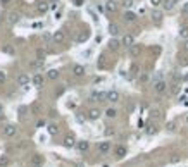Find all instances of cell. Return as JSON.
Listing matches in <instances>:
<instances>
[{
	"label": "cell",
	"mask_w": 188,
	"mask_h": 167,
	"mask_svg": "<svg viewBox=\"0 0 188 167\" xmlns=\"http://www.w3.org/2000/svg\"><path fill=\"white\" fill-rule=\"evenodd\" d=\"M90 100H92V102H107V93L93 92L92 95H90Z\"/></svg>",
	"instance_id": "1"
},
{
	"label": "cell",
	"mask_w": 188,
	"mask_h": 167,
	"mask_svg": "<svg viewBox=\"0 0 188 167\" xmlns=\"http://www.w3.org/2000/svg\"><path fill=\"white\" fill-rule=\"evenodd\" d=\"M121 45H124L126 48H131L133 45H135V36L130 35V33H128V35H124L123 40H121Z\"/></svg>",
	"instance_id": "2"
},
{
	"label": "cell",
	"mask_w": 188,
	"mask_h": 167,
	"mask_svg": "<svg viewBox=\"0 0 188 167\" xmlns=\"http://www.w3.org/2000/svg\"><path fill=\"white\" fill-rule=\"evenodd\" d=\"M154 90L157 93H164L166 90H168V83L164 81V79H161V81H155L154 83Z\"/></svg>",
	"instance_id": "3"
},
{
	"label": "cell",
	"mask_w": 188,
	"mask_h": 167,
	"mask_svg": "<svg viewBox=\"0 0 188 167\" xmlns=\"http://www.w3.org/2000/svg\"><path fill=\"white\" fill-rule=\"evenodd\" d=\"M16 133H18V128H16V126H12V124H7V126L4 128V134H5L7 138L16 136Z\"/></svg>",
	"instance_id": "4"
},
{
	"label": "cell",
	"mask_w": 188,
	"mask_h": 167,
	"mask_svg": "<svg viewBox=\"0 0 188 167\" xmlns=\"http://www.w3.org/2000/svg\"><path fill=\"white\" fill-rule=\"evenodd\" d=\"M62 145H64L66 148H73V147L76 145V138L73 136V134L66 136V138H64V141H62Z\"/></svg>",
	"instance_id": "5"
},
{
	"label": "cell",
	"mask_w": 188,
	"mask_h": 167,
	"mask_svg": "<svg viewBox=\"0 0 188 167\" xmlns=\"http://www.w3.org/2000/svg\"><path fill=\"white\" fill-rule=\"evenodd\" d=\"M85 73H86V69L81 66V64H76L74 67H73V74L78 76V78H81V76H85Z\"/></svg>",
	"instance_id": "6"
},
{
	"label": "cell",
	"mask_w": 188,
	"mask_h": 167,
	"mask_svg": "<svg viewBox=\"0 0 188 167\" xmlns=\"http://www.w3.org/2000/svg\"><path fill=\"white\" fill-rule=\"evenodd\" d=\"M107 102H111V103H116V102H119V93L112 90V92H107Z\"/></svg>",
	"instance_id": "7"
},
{
	"label": "cell",
	"mask_w": 188,
	"mask_h": 167,
	"mask_svg": "<svg viewBox=\"0 0 188 167\" xmlns=\"http://www.w3.org/2000/svg\"><path fill=\"white\" fill-rule=\"evenodd\" d=\"M31 83H33V86L41 88V86H43V76H41V74H35V76H33V79H31Z\"/></svg>",
	"instance_id": "8"
},
{
	"label": "cell",
	"mask_w": 188,
	"mask_h": 167,
	"mask_svg": "<svg viewBox=\"0 0 188 167\" xmlns=\"http://www.w3.org/2000/svg\"><path fill=\"white\" fill-rule=\"evenodd\" d=\"M54 41H55V43H64V41H66V35H64V31H60V29L55 31V33H54Z\"/></svg>",
	"instance_id": "9"
},
{
	"label": "cell",
	"mask_w": 188,
	"mask_h": 167,
	"mask_svg": "<svg viewBox=\"0 0 188 167\" xmlns=\"http://www.w3.org/2000/svg\"><path fill=\"white\" fill-rule=\"evenodd\" d=\"M100 115H102V112L98 110V109H90V110H88V119H90V121H97Z\"/></svg>",
	"instance_id": "10"
},
{
	"label": "cell",
	"mask_w": 188,
	"mask_h": 167,
	"mask_svg": "<svg viewBox=\"0 0 188 167\" xmlns=\"http://www.w3.org/2000/svg\"><path fill=\"white\" fill-rule=\"evenodd\" d=\"M105 10H107V12H116V10H117V2H116V0H109V2L105 3Z\"/></svg>",
	"instance_id": "11"
},
{
	"label": "cell",
	"mask_w": 188,
	"mask_h": 167,
	"mask_svg": "<svg viewBox=\"0 0 188 167\" xmlns=\"http://www.w3.org/2000/svg\"><path fill=\"white\" fill-rule=\"evenodd\" d=\"M123 19H124L126 22H135V21H136V14L131 12V10H126L124 16H123Z\"/></svg>",
	"instance_id": "12"
},
{
	"label": "cell",
	"mask_w": 188,
	"mask_h": 167,
	"mask_svg": "<svg viewBox=\"0 0 188 167\" xmlns=\"http://www.w3.org/2000/svg\"><path fill=\"white\" fill-rule=\"evenodd\" d=\"M36 9H38L40 14H45V12L50 9V3H48V2H40V3L36 5Z\"/></svg>",
	"instance_id": "13"
},
{
	"label": "cell",
	"mask_w": 188,
	"mask_h": 167,
	"mask_svg": "<svg viewBox=\"0 0 188 167\" xmlns=\"http://www.w3.org/2000/svg\"><path fill=\"white\" fill-rule=\"evenodd\" d=\"M18 85L19 86H26V85H29V76L28 74H21L18 78Z\"/></svg>",
	"instance_id": "14"
},
{
	"label": "cell",
	"mask_w": 188,
	"mask_h": 167,
	"mask_svg": "<svg viewBox=\"0 0 188 167\" xmlns=\"http://www.w3.org/2000/svg\"><path fill=\"white\" fill-rule=\"evenodd\" d=\"M140 52H142V45H136V43H135L131 48H130V55L131 57H138Z\"/></svg>",
	"instance_id": "15"
},
{
	"label": "cell",
	"mask_w": 188,
	"mask_h": 167,
	"mask_svg": "<svg viewBox=\"0 0 188 167\" xmlns=\"http://www.w3.org/2000/svg\"><path fill=\"white\" fill-rule=\"evenodd\" d=\"M152 21H154L155 24H161V22H162V12L154 10V12H152Z\"/></svg>",
	"instance_id": "16"
},
{
	"label": "cell",
	"mask_w": 188,
	"mask_h": 167,
	"mask_svg": "<svg viewBox=\"0 0 188 167\" xmlns=\"http://www.w3.org/2000/svg\"><path fill=\"white\" fill-rule=\"evenodd\" d=\"M109 150H111V143H109V141H102V143L98 145V152H100V153H107Z\"/></svg>",
	"instance_id": "17"
},
{
	"label": "cell",
	"mask_w": 188,
	"mask_h": 167,
	"mask_svg": "<svg viewBox=\"0 0 188 167\" xmlns=\"http://www.w3.org/2000/svg\"><path fill=\"white\" fill-rule=\"evenodd\" d=\"M119 47H121V41L119 40H111L109 41V50H112V52H116V50H119Z\"/></svg>",
	"instance_id": "18"
},
{
	"label": "cell",
	"mask_w": 188,
	"mask_h": 167,
	"mask_svg": "<svg viewBox=\"0 0 188 167\" xmlns=\"http://www.w3.org/2000/svg\"><path fill=\"white\" fill-rule=\"evenodd\" d=\"M124 155H126V147H123V145L116 147V157H117V159H123Z\"/></svg>",
	"instance_id": "19"
},
{
	"label": "cell",
	"mask_w": 188,
	"mask_h": 167,
	"mask_svg": "<svg viewBox=\"0 0 188 167\" xmlns=\"http://www.w3.org/2000/svg\"><path fill=\"white\" fill-rule=\"evenodd\" d=\"M29 67H31V69H41V67H43V60H38V59L31 60V62H29Z\"/></svg>",
	"instance_id": "20"
},
{
	"label": "cell",
	"mask_w": 188,
	"mask_h": 167,
	"mask_svg": "<svg viewBox=\"0 0 188 167\" xmlns=\"http://www.w3.org/2000/svg\"><path fill=\"white\" fill-rule=\"evenodd\" d=\"M88 148H90V143L88 141H85V140L83 141H78V150L79 152H86Z\"/></svg>",
	"instance_id": "21"
},
{
	"label": "cell",
	"mask_w": 188,
	"mask_h": 167,
	"mask_svg": "<svg viewBox=\"0 0 188 167\" xmlns=\"http://www.w3.org/2000/svg\"><path fill=\"white\" fill-rule=\"evenodd\" d=\"M41 164H43V157L41 155H35L31 159V166H41Z\"/></svg>",
	"instance_id": "22"
},
{
	"label": "cell",
	"mask_w": 188,
	"mask_h": 167,
	"mask_svg": "<svg viewBox=\"0 0 188 167\" xmlns=\"http://www.w3.org/2000/svg\"><path fill=\"white\" fill-rule=\"evenodd\" d=\"M109 33H111L112 36H116V35L119 33V28H117V24H114V22H111V24H109Z\"/></svg>",
	"instance_id": "23"
},
{
	"label": "cell",
	"mask_w": 188,
	"mask_h": 167,
	"mask_svg": "<svg viewBox=\"0 0 188 167\" xmlns=\"http://www.w3.org/2000/svg\"><path fill=\"white\" fill-rule=\"evenodd\" d=\"M47 78H48V79H57V78H59V71H57V69H50V71L47 73Z\"/></svg>",
	"instance_id": "24"
},
{
	"label": "cell",
	"mask_w": 188,
	"mask_h": 167,
	"mask_svg": "<svg viewBox=\"0 0 188 167\" xmlns=\"http://www.w3.org/2000/svg\"><path fill=\"white\" fill-rule=\"evenodd\" d=\"M9 162H11V160H9L7 155H2V157H0V167H7L9 166Z\"/></svg>",
	"instance_id": "25"
},
{
	"label": "cell",
	"mask_w": 188,
	"mask_h": 167,
	"mask_svg": "<svg viewBox=\"0 0 188 167\" xmlns=\"http://www.w3.org/2000/svg\"><path fill=\"white\" fill-rule=\"evenodd\" d=\"M145 131H147V134H155V133H157V126H155V124H149Z\"/></svg>",
	"instance_id": "26"
},
{
	"label": "cell",
	"mask_w": 188,
	"mask_h": 167,
	"mask_svg": "<svg viewBox=\"0 0 188 167\" xmlns=\"http://www.w3.org/2000/svg\"><path fill=\"white\" fill-rule=\"evenodd\" d=\"M180 36H181V38H185V40H188V28H187V26L180 28Z\"/></svg>",
	"instance_id": "27"
},
{
	"label": "cell",
	"mask_w": 188,
	"mask_h": 167,
	"mask_svg": "<svg viewBox=\"0 0 188 167\" xmlns=\"http://www.w3.org/2000/svg\"><path fill=\"white\" fill-rule=\"evenodd\" d=\"M88 36H90V31H83V33L78 36V41H86V40H88Z\"/></svg>",
	"instance_id": "28"
},
{
	"label": "cell",
	"mask_w": 188,
	"mask_h": 167,
	"mask_svg": "<svg viewBox=\"0 0 188 167\" xmlns=\"http://www.w3.org/2000/svg\"><path fill=\"white\" fill-rule=\"evenodd\" d=\"M105 115L112 119V117H116V115H117V112H116V109H112V107H111V109H107V110H105Z\"/></svg>",
	"instance_id": "29"
},
{
	"label": "cell",
	"mask_w": 188,
	"mask_h": 167,
	"mask_svg": "<svg viewBox=\"0 0 188 167\" xmlns=\"http://www.w3.org/2000/svg\"><path fill=\"white\" fill-rule=\"evenodd\" d=\"M48 133H50L52 136H55L57 133H59V128H57L55 124H50V126H48Z\"/></svg>",
	"instance_id": "30"
},
{
	"label": "cell",
	"mask_w": 188,
	"mask_h": 167,
	"mask_svg": "<svg viewBox=\"0 0 188 167\" xmlns=\"http://www.w3.org/2000/svg\"><path fill=\"white\" fill-rule=\"evenodd\" d=\"M104 133H105V136H114V134H116V129H114V128H111V126H107Z\"/></svg>",
	"instance_id": "31"
},
{
	"label": "cell",
	"mask_w": 188,
	"mask_h": 167,
	"mask_svg": "<svg viewBox=\"0 0 188 167\" xmlns=\"http://www.w3.org/2000/svg\"><path fill=\"white\" fill-rule=\"evenodd\" d=\"M36 59L38 60H45V52H43L41 48H38L36 50Z\"/></svg>",
	"instance_id": "32"
},
{
	"label": "cell",
	"mask_w": 188,
	"mask_h": 167,
	"mask_svg": "<svg viewBox=\"0 0 188 167\" xmlns=\"http://www.w3.org/2000/svg\"><path fill=\"white\" fill-rule=\"evenodd\" d=\"M9 21H11L12 24H14V22H18V21H19V14H18V12H12V14H11V19H9Z\"/></svg>",
	"instance_id": "33"
},
{
	"label": "cell",
	"mask_w": 188,
	"mask_h": 167,
	"mask_svg": "<svg viewBox=\"0 0 188 167\" xmlns=\"http://www.w3.org/2000/svg\"><path fill=\"white\" fill-rule=\"evenodd\" d=\"M166 129L169 131H176V122H168V124H166Z\"/></svg>",
	"instance_id": "34"
},
{
	"label": "cell",
	"mask_w": 188,
	"mask_h": 167,
	"mask_svg": "<svg viewBox=\"0 0 188 167\" xmlns=\"http://www.w3.org/2000/svg\"><path fill=\"white\" fill-rule=\"evenodd\" d=\"M174 7V2H171V0H168V2H164V9L166 10H171Z\"/></svg>",
	"instance_id": "35"
},
{
	"label": "cell",
	"mask_w": 188,
	"mask_h": 167,
	"mask_svg": "<svg viewBox=\"0 0 188 167\" xmlns=\"http://www.w3.org/2000/svg\"><path fill=\"white\" fill-rule=\"evenodd\" d=\"M130 71H131V74H138V71H140V67H138V64H133V66H131V69H130Z\"/></svg>",
	"instance_id": "36"
},
{
	"label": "cell",
	"mask_w": 188,
	"mask_h": 167,
	"mask_svg": "<svg viewBox=\"0 0 188 167\" xmlns=\"http://www.w3.org/2000/svg\"><path fill=\"white\" fill-rule=\"evenodd\" d=\"M123 5H124L126 9H130V7L133 5V0H123Z\"/></svg>",
	"instance_id": "37"
},
{
	"label": "cell",
	"mask_w": 188,
	"mask_h": 167,
	"mask_svg": "<svg viewBox=\"0 0 188 167\" xmlns=\"http://www.w3.org/2000/svg\"><path fill=\"white\" fill-rule=\"evenodd\" d=\"M43 38H45L47 41H50V40H54V35H50V33H43Z\"/></svg>",
	"instance_id": "38"
},
{
	"label": "cell",
	"mask_w": 188,
	"mask_h": 167,
	"mask_svg": "<svg viewBox=\"0 0 188 167\" xmlns=\"http://www.w3.org/2000/svg\"><path fill=\"white\" fill-rule=\"evenodd\" d=\"M181 12H183V14H188V2H185V3H183V7H181Z\"/></svg>",
	"instance_id": "39"
},
{
	"label": "cell",
	"mask_w": 188,
	"mask_h": 167,
	"mask_svg": "<svg viewBox=\"0 0 188 167\" xmlns=\"http://www.w3.org/2000/svg\"><path fill=\"white\" fill-rule=\"evenodd\" d=\"M150 3L154 5V7H159V5L162 3V0H150Z\"/></svg>",
	"instance_id": "40"
},
{
	"label": "cell",
	"mask_w": 188,
	"mask_h": 167,
	"mask_svg": "<svg viewBox=\"0 0 188 167\" xmlns=\"http://www.w3.org/2000/svg\"><path fill=\"white\" fill-rule=\"evenodd\" d=\"M171 162H173V164L180 162V155H173V157H171Z\"/></svg>",
	"instance_id": "41"
},
{
	"label": "cell",
	"mask_w": 188,
	"mask_h": 167,
	"mask_svg": "<svg viewBox=\"0 0 188 167\" xmlns=\"http://www.w3.org/2000/svg\"><path fill=\"white\" fill-rule=\"evenodd\" d=\"M104 59H105L104 55L100 57V60H98V67H104V66H105V60H104Z\"/></svg>",
	"instance_id": "42"
},
{
	"label": "cell",
	"mask_w": 188,
	"mask_h": 167,
	"mask_svg": "<svg viewBox=\"0 0 188 167\" xmlns=\"http://www.w3.org/2000/svg\"><path fill=\"white\" fill-rule=\"evenodd\" d=\"M171 92H173L174 95H176V93L180 92V86H178V85H173V90H171Z\"/></svg>",
	"instance_id": "43"
},
{
	"label": "cell",
	"mask_w": 188,
	"mask_h": 167,
	"mask_svg": "<svg viewBox=\"0 0 188 167\" xmlns=\"http://www.w3.org/2000/svg\"><path fill=\"white\" fill-rule=\"evenodd\" d=\"M5 78H7L5 73H2V71H0V83H4V81H5Z\"/></svg>",
	"instance_id": "44"
},
{
	"label": "cell",
	"mask_w": 188,
	"mask_h": 167,
	"mask_svg": "<svg viewBox=\"0 0 188 167\" xmlns=\"http://www.w3.org/2000/svg\"><path fill=\"white\" fill-rule=\"evenodd\" d=\"M83 2H85V0H74V5L79 7V5H83Z\"/></svg>",
	"instance_id": "45"
},
{
	"label": "cell",
	"mask_w": 188,
	"mask_h": 167,
	"mask_svg": "<svg viewBox=\"0 0 188 167\" xmlns=\"http://www.w3.org/2000/svg\"><path fill=\"white\" fill-rule=\"evenodd\" d=\"M38 128H41V126H45V121H38V124H36Z\"/></svg>",
	"instance_id": "46"
},
{
	"label": "cell",
	"mask_w": 188,
	"mask_h": 167,
	"mask_svg": "<svg viewBox=\"0 0 188 167\" xmlns=\"http://www.w3.org/2000/svg\"><path fill=\"white\" fill-rule=\"evenodd\" d=\"M183 48H185V52H187V54H188V40H187V41H185V45H183Z\"/></svg>",
	"instance_id": "47"
},
{
	"label": "cell",
	"mask_w": 188,
	"mask_h": 167,
	"mask_svg": "<svg viewBox=\"0 0 188 167\" xmlns=\"http://www.w3.org/2000/svg\"><path fill=\"white\" fill-rule=\"evenodd\" d=\"M11 0H0V3H9Z\"/></svg>",
	"instance_id": "48"
},
{
	"label": "cell",
	"mask_w": 188,
	"mask_h": 167,
	"mask_svg": "<svg viewBox=\"0 0 188 167\" xmlns=\"http://www.w3.org/2000/svg\"><path fill=\"white\" fill-rule=\"evenodd\" d=\"M2 112H4V107H2V105H0V117H2Z\"/></svg>",
	"instance_id": "49"
},
{
	"label": "cell",
	"mask_w": 188,
	"mask_h": 167,
	"mask_svg": "<svg viewBox=\"0 0 188 167\" xmlns=\"http://www.w3.org/2000/svg\"><path fill=\"white\" fill-rule=\"evenodd\" d=\"M74 167H85V166H83V164H76Z\"/></svg>",
	"instance_id": "50"
},
{
	"label": "cell",
	"mask_w": 188,
	"mask_h": 167,
	"mask_svg": "<svg viewBox=\"0 0 188 167\" xmlns=\"http://www.w3.org/2000/svg\"><path fill=\"white\" fill-rule=\"evenodd\" d=\"M50 2H54V3H57V2H59V0H50Z\"/></svg>",
	"instance_id": "51"
},
{
	"label": "cell",
	"mask_w": 188,
	"mask_h": 167,
	"mask_svg": "<svg viewBox=\"0 0 188 167\" xmlns=\"http://www.w3.org/2000/svg\"><path fill=\"white\" fill-rule=\"evenodd\" d=\"M31 167H43V166H31Z\"/></svg>",
	"instance_id": "52"
}]
</instances>
